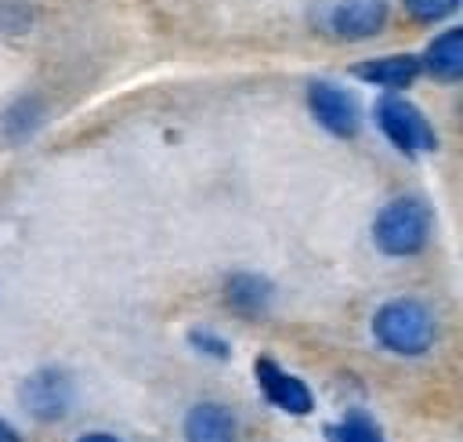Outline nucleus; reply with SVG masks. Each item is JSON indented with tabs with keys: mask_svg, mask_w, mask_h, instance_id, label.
<instances>
[{
	"mask_svg": "<svg viewBox=\"0 0 463 442\" xmlns=\"http://www.w3.org/2000/svg\"><path fill=\"white\" fill-rule=\"evenodd\" d=\"M391 22V0H333L326 7V33L340 43H365Z\"/></svg>",
	"mask_w": 463,
	"mask_h": 442,
	"instance_id": "423d86ee",
	"label": "nucleus"
},
{
	"mask_svg": "<svg viewBox=\"0 0 463 442\" xmlns=\"http://www.w3.org/2000/svg\"><path fill=\"white\" fill-rule=\"evenodd\" d=\"M434 315L423 301L416 297H394V301H383L373 315V337L380 348L394 351V355H423L430 344H434Z\"/></svg>",
	"mask_w": 463,
	"mask_h": 442,
	"instance_id": "f03ea898",
	"label": "nucleus"
},
{
	"mask_svg": "<svg viewBox=\"0 0 463 442\" xmlns=\"http://www.w3.org/2000/svg\"><path fill=\"white\" fill-rule=\"evenodd\" d=\"M72 399H76V388H72V377L65 370H54V366H43L36 373H29L22 384H18V402L22 409L40 420V424H58L65 420V413L72 409Z\"/></svg>",
	"mask_w": 463,
	"mask_h": 442,
	"instance_id": "39448f33",
	"label": "nucleus"
},
{
	"mask_svg": "<svg viewBox=\"0 0 463 442\" xmlns=\"http://www.w3.org/2000/svg\"><path fill=\"white\" fill-rule=\"evenodd\" d=\"M304 98H307L311 120H315L326 134H333V138H340V141L358 138V130H362V105H358V98H354L344 83L318 76V80L307 83Z\"/></svg>",
	"mask_w": 463,
	"mask_h": 442,
	"instance_id": "20e7f679",
	"label": "nucleus"
},
{
	"mask_svg": "<svg viewBox=\"0 0 463 442\" xmlns=\"http://www.w3.org/2000/svg\"><path fill=\"white\" fill-rule=\"evenodd\" d=\"M373 120L380 127V134L409 159L423 156V152H434L438 149V130L434 123L427 120V112L409 101L402 91H383L373 105Z\"/></svg>",
	"mask_w": 463,
	"mask_h": 442,
	"instance_id": "7ed1b4c3",
	"label": "nucleus"
},
{
	"mask_svg": "<svg viewBox=\"0 0 463 442\" xmlns=\"http://www.w3.org/2000/svg\"><path fill=\"white\" fill-rule=\"evenodd\" d=\"M351 76L358 83H369L376 91H409L423 69H420V54L412 51H394V54H376V58H362Z\"/></svg>",
	"mask_w": 463,
	"mask_h": 442,
	"instance_id": "6e6552de",
	"label": "nucleus"
},
{
	"mask_svg": "<svg viewBox=\"0 0 463 442\" xmlns=\"http://www.w3.org/2000/svg\"><path fill=\"white\" fill-rule=\"evenodd\" d=\"M43 116H47V105H43V98H36V94H18L7 109H4V120H0V127H4V134H7V141H29L36 130H40V123H43Z\"/></svg>",
	"mask_w": 463,
	"mask_h": 442,
	"instance_id": "f8f14e48",
	"label": "nucleus"
},
{
	"mask_svg": "<svg viewBox=\"0 0 463 442\" xmlns=\"http://www.w3.org/2000/svg\"><path fill=\"white\" fill-rule=\"evenodd\" d=\"M420 69L423 76L438 83H459L463 80V25L438 29L420 51Z\"/></svg>",
	"mask_w": 463,
	"mask_h": 442,
	"instance_id": "1a4fd4ad",
	"label": "nucleus"
},
{
	"mask_svg": "<svg viewBox=\"0 0 463 442\" xmlns=\"http://www.w3.org/2000/svg\"><path fill=\"white\" fill-rule=\"evenodd\" d=\"M326 438L329 442H383L376 420L369 413H362V409H351V413H344V420L329 424Z\"/></svg>",
	"mask_w": 463,
	"mask_h": 442,
	"instance_id": "ddd939ff",
	"label": "nucleus"
},
{
	"mask_svg": "<svg viewBox=\"0 0 463 442\" xmlns=\"http://www.w3.org/2000/svg\"><path fill=\"white\" fill-rule=\"evenodd\" d=\"M188 341H192L195 351H203V355H210V359H228V355H232V344H228L221 333L206 330V326H192V330H188Z\"/></svg>",
	"mask_w": 463,
	"mask_h": 442,
	"instance_id": "dca6fc26",
	"label": "nucleus"
},
{
	"mask_svg": "<svg viewBox=\"0 0 463 442\" xmlns=\"http://www.w3.org/2000/svg\"><path fill=\"white\" fill-rule=\"evenodd\" d=\"M0 442H22V438H18V431H14L4 417H0Z\"/></svg>",
	"mask_w": 463,
	"mask_h": 442,
	"instance_id": "f3484780",
	"label": "nucleus"
},
{
	"mask_svg": "<svg viewBox=\"0 0 463 442\" xmlns=\"http://www.w3.org/2000/svg\"><path fill=\"white\" fill-rule=\"evenodd\" d=\"M463 0H402V14L412 22V25H445L459 14Z\"/></svg>",
	"mask_w": 463,
	"mask_h": 442,
	"instance_id": "4468645a",
	"label": "nucleus"
},
{
	"mask_svg": "<svg viewBox=\"0 0 463 442\" xmlns=\"http://www.w3.org/2000/svg\"><path fill=\"white\" fill-rule=\"evenodd\" d=\"M76 442H119L116 435H105V431H90V435H83V438H76Z\"/></svg>",
	"mask_w": 463,
	"mask_h": 442,
	"instance_id": "a211bd4d",
	"label": "nucleus"
},
{
	"mask_svg": "<svg viewBox=\"0 0 463 442\" xmlns=\"http://www.w3.org/2000/svg\"><path fill=\"white\" fill-rule=\"evenodd\" d=\"M33 25H36L33 0H0V33L4 36H25Z\"/></svg>",
	"mask_w": 463,
	"mask_h": 442,
	"instance_id": "2eb2a0df",
	"label": "nucleus"
},
{
	"mask_svg": "<svg viewBox=\"0 0 463 442\" xmlns=\"http://www.w3.org/2000/svg\"><path fill=\"white\" fill-rule=\"evenodd\" d=\"M184 442H239V420L221 402H195L184 413Z\"/></svg>",
	"mask_w": 463,
	"mask_h": 442,
	"instance_id": "9b49d317",
	"label": "nucleus"
},
{
	"mask_svg": "<svg viewBox=\"0 0 463 442\" xmlns=\"http://www.w3.org/2000/svg\"><path fill=\"white\" fill-rule=\"evenodd\" d=\"M275 286L257 272H232L224 279V304L242 319H264L271 312Z\"/></svg>",
	"mask_w": 463,
	"mask_h": 442,
	"instance_id": "9d476101",
	"label": "nucleus"
},
{
	"mask_svg": "<svg viewBox=\"0 0 463 442\" xmlns=\"http://www.w3.org/2000/svg\"><path fill=\"white\" fill-rule=\"evenodd\" d=\"M253 377H257L260 395H264L275 409L293 413V417H304V413L315 409V395H311V388H307L300 377L286 373L271 355H257V362H253Z\"/></svg>",
	"mask_w": 463,
	"mask_h": 442,
	"instance_id": "0eeeda50",
	"label": "nucleus"
},
{
	"mask_svg": "<svg viewBox=\"0 0 463 442\" xmlns=\"http://www.w3.org/2000/svg\"><path fill=\"white\" fill-rule=\"evenodd\" d=\"M434 232V210L420 196H394L373 217V246L387 257H416Z\"/></svg>",
	"mask_w": 463,
	"mask_h": 442,
	"instance_id": "f257e3e1",
	"label": "nucleus"
}]
</instances>
